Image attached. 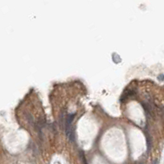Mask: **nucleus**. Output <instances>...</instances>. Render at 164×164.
Returning <instances> with one entry per match:
<instances>
[{
	"label": "nucleus",
	"mask_w": 164,
	"mask_h": 164,
	"mask_svg": "<svg viewBox=\"0 0 164 164\" xmlns=\"http://www.w3.org/2000/svg\"><path fill=\"white\" fill-rule=\"evenodd\" d=\"M73 118H74V114H69L66 118V135L71 141L74 140V135L72 129V122L73 121Z\"/></svg>",
	"instance_id": "f257e3e1"
},
{
	"label": "nucleus",
	"mask_w": 164,
	"mask_h": 164,
	"mask_svg": "<svg viewBox=\"0 0 164 164\" xmlns=\"http://www.w3.org/2000/svg\"><path fill=\"white\" fill-rule=\"evenodd\" d=\"M153 164H157V161H155V163H153Z\"/></svg>",
	"instance_id": "f03ea898"
}]
</instances>
